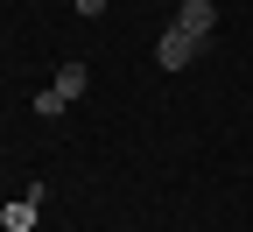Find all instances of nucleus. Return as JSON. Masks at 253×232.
<instances>
[{"instance_id":"obj_1","label":"nucleus","mask_w":253,"mask_h":232,"mask_svg":"<svg viewBox=\"0 0 253 232\" xmlns=\"http://www.w3.org/2000/svg\"><path fill=\"white\" fill-rule=\"evenodd\" d=\"M197 49H204V43H197V36H183L176 21L162 28V36H155V63H162V71H183V63L197 56Z\"/></svg>"},{"instance_id":"obj_2","label":"nucleus","mask_w":253,"mask_h":232,"mask_svg":"<svg viewBox=\"0 0 253 232\" xmlns=\"http://www.w3.org/2000/svg\"><path fill=\"white\" fill-rule=\"evenodd\" d=\"M84 85H91V63H84V56H63V63H56V78H49V92H56V98H71V106L84 98Z\"/></svg>"},{"instance_id":"obj_3","label":"nucleus","mask_w":253,"mask_h":232,"mask_svg":"<svg viewBox=\"0 0 253 232\" xmlns=\"http://www.w3.org/2000/svg\"><path fill=\"white\" fill-rule=\"evenodd\" d=\"M176 28H183V36H197V43H211L218 7H211V0H183V7H176Z\"/></svg>"},{"instance_id":"obj_4","label":"nucleus","mask_w":253,"mask_h":232,"mask_svg":"<svg viewBox=\"0 0 253 232\" xmlns=\"http://www.w3.org/2000/svg\"><path fill=\"white\" fill-rule=\"evenodd\" d=\"M36 211H42V190H21L7 211H0V232H36Z\"/></svg>"},{"instance_id":"obj_5","label":"nucleus","mask_w":253,"mask_h":232,"mask_svg":"<svg viewBox=\"0 0 253 232\" xmlns=\"http://www.w3.org/2000/svg\"><path fill=\"white\" fill-rule=\"evenodd\" d=\"M71 7H78V14H106V0H71Z\"/></svg>"}]
</instances>
